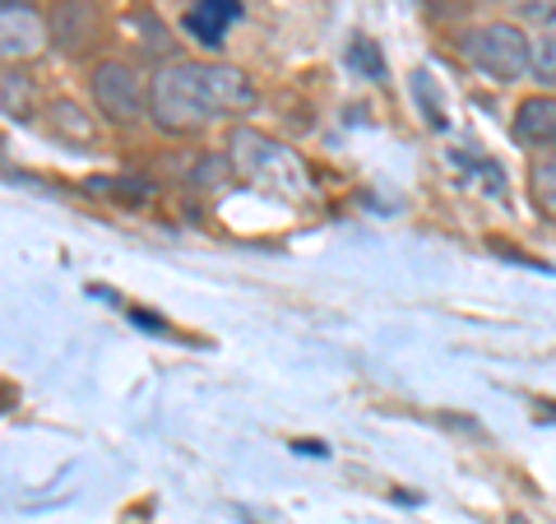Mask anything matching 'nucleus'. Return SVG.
I'll list each match as a JSON object with an SVG mask.
<instances>
[{
	"instance_id": "nucleus-1",
	"label": "nucleus",
	"mask_w": 556,
	"mask_h": 524,
	"mask_svg": "<svg viewBox=\"0 0 556 524\" xmlns=\"http://www.w3.org/2000/svg\"><path fill=\"white\" fill-rule=\"evenodd\" d=\"M255 108V84L232 65L204 61H172L159 70L149 93V112L163 130L186 135L218 116H241Z\"/></svg>"
},
{
	"instance_id": "nucleus-2",
	"label": "nucleus",
	"mask_w": 556,
	"mask_h": 524,
	"mask_svg": "<svg viewBox=\"0 0 556 524\" xmlns=\"http://www.w3.org/2000/svg\"><path fill=\"white\" fill-rule=\"evenodd\" d=\"M232 167L251 186L269 190V196L311 200V190H316L298 153H292L288 145H278V139H269V135H260V130H232Z\"/></svg>"
},
{
	"instance_id": "nucleus-3",
	"label": "nucleus",
	"mask_w": 556,
	"mask_h": 524,
	"mask_svg": "<svg viewBox=\"0 0 556 524\" xmlns=\"http://www.w3.org/2000/svg\"><path fill=\"white\" fill-rule=\"evenodd\" d=\"M459 51L473 61L486 79L496 84H515L533 70V42L519 33L515 24H482L468 28L459 38Z\"/></svg>"
},
{
	"instance_id": "nucleus-4",
	"label": "nucleus",
	"mask_w": 556,
	"mask_h": 524,
	"mask_svg": "<svg viewBox=\"0 0 556 524\" xmlns=\"http://www.w3.org/2000/svg\"><path fill=\"white\" fill-rule=\"evenodd\" d=\"M89 89H93L98 112L126 126V121H139V116H144L153 84H144V75H139L135 65H126V61H102V65H93Z\"/></svg>"
},
{
	"instance_id": "nucleus-5",
	"label": "nucleus",
	"mask_w": 556,
	"mask_h": 524,
	"mask_svg": "<svg viewBox=\"0 0 556 524\" xmlns=\"http://www.w3.org/2000/svg\"><path fill=\"white\" fill-rule=\"evenodd\" d=\"M0 42H5V57H33L47 42V24L33 14V0H5L0 10Z\"/></svg>"
},
{
	"instance_id": "nucleus-6",
	"label": "nucleus",
	"mask_w": 556,
	"mask_h": 524,
	"mask_svg": "<svg viewBox=\"0 0 556 524\" xmlns=\"http://www.w3.org/2000/svg\"><path fill=\"white\" fill-rule=\"evenodd\" d=\"M93 5L89 0H61L56 14H51V38H56L65 51H79V47H89L93 42Z\"/></svg>"
},
{
	"instance_id": "nucleus-7",
	"label": "nucleus",
	"mask_w": 556,
	"mask_h": 524,
	"mask_svg": "<svg viewBox=\"0 0 556 524\" xmlns=\"http://www.w3.org/2000/svg\"><path fill=\"white\" fill-rule=\"evenodd\" d=\"M237 20H241L237 0H195L186 14V28L195 33L204 47H223V33H228V24H237Z\"/></svg>"
},
{
	"instance_id": "nucleus-8",
	"label": "nucleus",
	"mask_w": 556,
	"mask_h": 524,
	"mask_svg": "<svg viewBox=\"0 0 556 524\" xmlns=\"http://www.w3.org/2000/svg\"><path fill=\"white\" fill-rule=\"evenodd\" d=\"M515 135L533 149L556 145V98H525L515 112Z\"/></svg>"
},
{
	"instance_id": "nucleus-9",
	"label": "nucleus",
	"mask_w": 556,
	"mask_h": 524,
	"mask_svg": "<svg viewBox=\"0 0 556 524\" xmlns=\"http://www.w3.org/2000/svg\"><path fill=\"white\" fill-rule=\"evenodd\" d=\"M348 65L362 70L367 79H386V61H380L376 42H367V38H353V47H348Z\"/></svg>"
},
{
	"instance_id": "nucleus-10",
	"label": "nucleus",
	"mask_w": 556,
	"mask_h": 524,
	"mask_svg": "<svg viewBox=\"0 0 556 524\" xmlns=\"http://www.w3.org/2000/svg\"><path fill=\"white\" fill-rule=\"evenodd\" d=\"M533 79L547 84V89H556V38L552 33L533 42Z\"/></svg>"
},
{
	"instance_id": "nucleus-11",
	"label": "nucleus",
	"mask_w": 556,
	"mask_h": 524,
	"mask_svg": "<svg viewBox=\"0 0 556 524\" xmlns=\"http://www.w3.org/2000/svg\"><path fill=\"white\" fill-rule=\"evenodd\" d=\"M51 126L65 130V135H75V139H89V121L79 116L75 102H56V108H51Z\"/></svg>"
},
{
	"instance_id": "nucleus-12",
	"label": "nucleus",
	"mask_w": 556,
	"mask_h": 524,
	"mask_svg": "<svg viewBox=\"0 0 556 524\" xmlns=\"http://www.w3.org/2000/svg\"><path fill=\"white\" fill-rule=\"evenodd\" d=\"M506 5L529 24H556V0H506Z\"/></svg>"
},
{
	"instance_id": "nucleus-13",
	"label": "nucleus",
	"mask_w": 556,
	"mask_h": 524,
	"mask_svg": "<svg viewBox=\"0 0 556 524\" xmlns=\"http://www.w3.org/2000/svg\"><path fill=\"white\" fill-rule=\"evenodd\" d=\"M24 102H28V84H24V75H14V70H10V75H5V112L20 116Z\"/></svg>"
},
{
	"instance_id": "nucleus-14",
	"label": "nucleus",
	"mask_w": 556,
	"mask_h": 524,
	"mask_svg": "<svg viewBox=\"0 0 556 524\" xmlns=\"http://www.w3.org/2000/svg\"><path fill=\"white\" fill-rule=\"evenodd\" d=\"M533 186H538V200H543L547 214H556V167H543V172H538Z\"/></svg>"
}]
</instances>
